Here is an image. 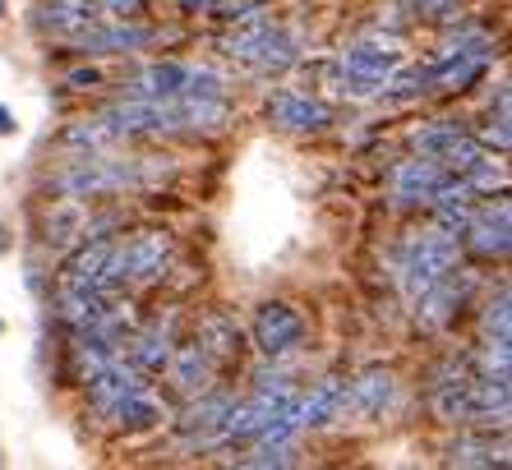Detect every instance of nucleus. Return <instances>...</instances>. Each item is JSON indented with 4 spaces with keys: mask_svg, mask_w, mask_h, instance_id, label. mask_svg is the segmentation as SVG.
<instances>
[{
    "mask_svg": "<svg viewBox=\"0 0 512 470\" xmlns=\"http://www.w3.org/2000/svg\"><path fill=\"white\" fill-rule=\"evenodd\" d=\"M93 24H102V0H42L37 5V28L56 37H79Z\"/></svg>",
    "mask_w": 512,
    "mask_h": 470,
    "instance_id": "nucleus-10",
    "label": "nucleus"
},
{
    "mask_svg": "<svg viewBox=\"0 0 512 470\" xmlns=\"http://www.w3.org/2000/svg\"><path fill=\"white\" fill-rule=\"evenodd\" d=\"M111 249H116V240H107V235H93V240H88V245L79 249L70 263H65V282H70V286H93V291L107 295Z\"/></svg>",
    "mask_w": 512,
    "mask_h": 470,
    "instance_id": "nucleus-18",
    "label": "nucleus"
},
{
    "mask_svg": "<svg viewBox=\"0 0 512 470\" xmlns=\"http://www.w3.org/2000/svg\"><path fill=\"white\" fill-rule=\"evenodd\" d=\"M453 466H508V447L494 438H462L453 447Z\"/></svg>",
    "mask_w": 512,
    "mask_h": 470,
    "instance_id": "nucleus-28",
    "label": "nucleus"
},
{
    "mask_svg": "<svg viewBox=\"0 0 512 470\" xmlns=\"http://www.w3.org/2000/svg\"><path fill=\"white\" fill-rule=\"evenodd\" d=\"M342 406H346V378L342 374H328L319 388H314L310 397L296 406V420H300V429H314V424L337 420V415H342Z\"/></svg>",
    "mask_w": 512,
    "mask_h": 470,
    "instance_id": "nucleus-20",
    "label": "nucleus"
},
{
    "mask_svg": "<svg viewBox=\"0 0 512 470\" xmlns=\"http://www.w3.org/2000/svg\"><path fill=\"white\" fill-rule=\"evenodd\" d=\"M102 5H107L111 14H134L143 5V0H102Z\"/></svg>",
    "mask_w": 512,
    "mask_h": 470,
    "instance_id": "nucleus-35",
    "label": "nucleus"
},
{
    "mask_svg": "<svg viewBox=\"0 0 512 470\" xmlns=\"http://www.w3.org/2000/svg\"><path fill=\"white\" fill-rule=\"evenodd\" d=\"M0 328H5V323H0Z\"/></svg>",
    "mask_w": 512,
    "mask_h": 470,
    "instance_id": "nucleus-40",
    "label": "nucleus"
},
{
    "mask_svg": "<svg viewBox=\"0 0 512 470\" xmlns=\"http://www.w3.org/2000/svg\"><path fill=\"white\" fill-rule=\"evenodd\" d=\"M171 351H176L171 323H153L148 332H139V337L130 341V365L139 369V374H162L167 360H171Z\"/></svg>",
    "mask_w": 512,
    "mask_h": 470,
    "instance_id": "nucleus-23",
    "label": "nucleus"
},
{
    "mask_svg": "<svg viewBox=\"0 0 512 470\" xmlns=\"http://www.w3.org/2000/svg\"><path fill=\"white\" fill-rule=\"evenodd\" d=\"M268 33H273V19H263V14L254 10V14H245V19H236V28L222 37V51H227L231 60H245Z\"/></svg>",
    "mask_w": 512,
    "mask_h": 470,
    "instance_id": "nucleus-26",
    "label": "nucleus"
},
{
    "mask_svg": "<svg viewBox=\"0 0 512 470\" xmlns=\"http://www.w3.org/2000/svg\"><path fill=\"white\" fill-rule=\"evenodd\" d=\"M273 125H282V130H291V134H314V130H328V125H333V111L323 102H314V97L286 88V93L273 97Z\"/></svg>",
    "mask_w": 512,
    "mask_h": 470,
    "instance_id": "nucleus-14",
    "label": "nucleus"
},
{
    "mask_svg": "<svg viewBox=\"0 0 512 470\" xmlns=\"http://www.w3.org/2000/svg\"><path fill=\"white\" fill-rule=\"evenodd\" d=\"M300 341H305V318L291 305L273 300V305H263L254 314V346L263 355H286V351H296Z\"/></svg>",
    "mask_w": 512,
    "mask_h": 470,
    "instance_id": "nucleus-8",
    "label": "nucleus"
},
{
    "mask_svg": "<svg viewBox=\"0 0 512 470\" xmlns=\"http://www.w3.org/2000/svg\"><path fill=\"white\" fill-rule=\"evenodd\" d=\"M65 83H70V88H93V83H102V74L97 70H74Z\"/></svg>",
    "mask_w": 512,
    "mask_h": 470,
    "instance_id": "nucleus-34",
    "label": "nucleus"
},
{
    "mask_svg": "<svg viewBox=\"0 0 512 470\" xmlns=\"http://www.w3.org/2000/svg\"><path fill=\"white\" fill-rule=\"evenodd\" d=\"M416 10L425 14V19H453L457 0H416Z\"/></svg>",
    "mask_w": 512,
    "mask_h": 470,
    "instance_id": "nucleus-32",
    "label": "nucleus"
},
{
    "mask_svg": "<svg viewBox=\"0 0 512 470\" xmlns=\"http://www.w3.org/2000/svg\"><path fill=\"white\" fill-rule=\"evenodd\" d=\"M190 5H194V0H185V10H190ZM199 5H203V0H199Z\"/></svg>",
    "mask_w": 512,
    "mask_h": 470,
    "instance_id": "nucleus-38",
    "label": "nucleus"
},
{
    "mask_svg": "<svg viewBox=\"0 0 512 470\" xmlns=\"http://www.w3.org/2000/svg\"><path fill=\"white\" fill-rule=\"evenodd\" d=\"M143 180H148L143 157L116 162V157L88 153L51 176V194H60L65 203H79V199H97V194H116V189H134V185H143Z\"/></svg>",
    "mask_w": 512,
    "mask_h": 470,
    "instance_id": "nucleus-2",
    "label": "nucleus"
},
{
    "mask_svg": "<svg viewBox=\"0 0 512 470\" xmlns=\"http://www.w3.org/2000/svg\"><path fill=\"white\" fill-rule=\"evenodd\" d=\"M402 70V51L397 42H379V37H360L342 51V88L351 97H379L388 74Z\"/></svg>",
    "mask_w": 512,
    "mask_h": 470,
    "instance_id": "nucleus-4",
    "label": "nucleus"
},
{
    "mask_svg": "<svg viewBox=\"0 0 512 470\" xmlns=\"http://www.w3.org/2000/svg\"><path fill=\"white\" fill-rule=\"evenodd\" d=\"M102 125H107L111 134H167V130H180V111H176V97H171V102L125 97V102L107 106Z\"/></svg>",
    "mask_w": 512,
    "mask_h": 470,
    "instance_id": "nucleus-6",
    "label": "nucleus"
},
{
    "mask_svg": "<svg viewBox=\"0 0 512 470\" xmlns=\"http://www.w3.org/2000/svg\"><path fill=\"white\" fill-rule=\"evenodd\" d=\"M111 424H116V429H153V424H162V401L148 388L130 392V397L111 411Z\"/></svg>",
    "mask_w": 512,
    "mask_h": 470,
    "instance_id": "nucleus-25",
    "label": "nucleus"
},
{
    "mask_svg": "<svg viewBox=\"0 0 512 470\" xmlns=\"http://www.w3.org/2000/svg\"><path fill=\"white\" fill-rule=\"evenodd\" d=\"M153 42V33L139 24H93L88 33L74 37V47L84 56H130V51H143Z\"/></svg>",
    "mask_w": 512,
    "mask_h": 470,
    "instance_id": "nucleus-12",
    "label": "nucleus"
},
{
    "mask_svg": "<svg viewBox=\"0 0 512 470\" xmlns=\"http://www.w3.org/2000/svg\"><path fill=\"white\" fill-rule=\"evenodd\" d=\"M185 74H190V65H180V60L148 65V70H139L130 79V97H157V102H171V97H180V88H185Z\"/></svg>",
    "mask_w": 512,
    "mask_h": 470,
    "instance_id": "nucleus-22",
    "label": "nucleus"
},
{
    "mask_svg": "<svg viewBox=\"0 0 512 470\" xmlns=\"http://www.w3.org/2000/svg\"><path fill=\"white\" fill-rule=\"evenodd\" d=\"M457 134H466L462 125H453V120H439V125H429V130L416 134V148H420L425 157H443L448 148H453Z\"/></svg>",
    "mask_w": 512,
    "mask_h": 470,
    "instance_id": "nucleus-29",
    "label": "nucleus"
},
{
    "mask_svg": "<svg viewBox=\"0 0 512 470\" xmlns=\"http://www.w3.org/2000/svg\"><path fill=\"white\" fill-rule=\"evenodd\" d=\"M443 180H448V166H443L439 157L420 153L393 171V199L402 203V208H420V203L429 208V199H434V189H439Z\"/></svg>",
    "mask_w": 512,
    "mask_h": 470,
    "instance_id": "nucleus-9",
    "label": "nucleus"
},
{
    "mask_svg": "<svg viewBox=\"0 0 512 470\" xmlns=\"http://www.w3.org/2000/svg\"><path fill=\"white\" fill-rule=\"evenodd\" d=\"M471 235V249H476L480 259H503L512 249V212L508 203H489V208L471 212V222H466V231Z\"/></svg>",
    "mask_w": 512,
    "mask_h": 470,
    "instance_id": "nucleus-11",
    "label": "nucleus"
},
{
    "mask_svg": "<svg viewBox=\"0 0 512 470\" xmlns=\"http://www.w3.org/2000/svg\"><path fill=\"white\" fill-rule=\"evenodd\" d=\"M254 10H263V0H222V19H245Z\"/></svg>",
    "mask_w": 512,
    "mask_h": 470,
    "instance_id": "nucleus-33",
    "label": "nucleus"
},
{
    "mask_svg": "<svg viewBox=\"0 0 512 470\" xmlns=\"http://www.w3.org/2000/svg\"><path fill=\"white\" fill-rule=\"evenodd\" d=\"M56 309H60V318H65V323L79 332V328H93V323H102V314L111 309V295L93 291V286H70V282H65Z\"/></svg>",
    "mask_w": 512,
    "mask_h": 470,
    "instance_id": "nucleus-21",
    "label": "nucleus"
},
{
    "mask_svg": "<svg viewBox=\"0 0 512 470\" xmlns=\"http://www.w3.org/2000/svg\"><path fill=\"white\" fill-rule=\"evenodd\" d=\"M466 420L480 424H508V378H471V392H466Z\"/></svg>",
    "mask_w": 512,
    "mask_h": 470,
    "instance_id": "nucleus-19",
    "label": "nucleus"
},
{
    "mask_svg": "<svg viewBox=\"0 0 512 470\" xmlns=\"http://www.w3.org/2000/svg\"><path fill=\"white\" fill-rule=\"evenodd\" d=\"M171 259H176V240L167 231H139L125 245L111 249L107 263V295L116 291H143L167 277Z\"/></svg>",
    "mask_w": 512,
    "mask_h": 470,
    "instance_id": "nucleus-1",
    "label": "nucleus"
},
{
    "mask_svg": "<svg viewBox=\"0 0 512 470\" xmlns=\"http://www.w3.org/2000/svg\"><path fill=\"white\" fill-rule=\"evenodd\" d=\"M84 388H88V401H93V411L102 415V420H111V411H116L120 401L130 397V392H139V388H148L143 383V374L134 365H125V360H107L102 369H93V374L84 378Z\"/></svg>",
    "mask_w": 512,
    "mask_h": 470,
    "instance_id": "nucleus-7",
    "label": "nucleus"
},
{
    "mask_svg": "<svg viewBox=\"0 0 512 470\" xmlns=\"http://www.w3.org/2000/svg\"><path fill=\"white\" fill-rule=\"evenodd\" d=\"M466 392H471V369L466 360H448V365L434 374V415L448 424H462L466 420Z\"/></svg>",
    "mask_w": 512,
    "mask_h": 470,
    "instance_id": "nucleus-15",
    "label": "nucleus"
},
{
    "mask_svg": "<svg viewBox=\"0 0 512 470\" xmlns=\"http://www.w3.org/2000/svg\"><path fill=\"white\" fill-rule=\"evenodd\" d=\"M0 134H14V111H5V106H0Z\"/></svg>",
    "mask_w": 512,
    "mask_h": 470,
    "instance_id": "nucleus-36",
    "label": "nucleus"
},
{
    "mask_svg": "<svg viewBox=\"0 0 512 470\" xmlns=\"http://www.w3.org/2000/svg\"><path fill=\"white\" fill-rule=\"evenodd\" d=\"M245 65L259 74H277V70H286V65H296V42H291V33H282V28L273 24V33L245 56Z\"/></svg>",
    "mask_w": 512,
    "mask_h": 470,
    "instance_id": "nucleus-24",
    "label": "nucleus"
},
{
    "mask_svg": "<svg viewBox=\"0 0 512 470\" xmlns=\"http://www.w3.org/2000/svg\"><path fill=\"white\" fill-rule=\"evenodd\" d=\"M199 341H203V351L213 355V360H231V355H240V328L231 323V318H222V314L203 318Z\"/></svg>",
    "mask_w": 512,
    "mask_h": 470,
    "instance_id": "nucleus-27",
    "label": "nucleus"
},
{
    "mask_svg": "<svg viewBox=\"0 0 512 470\" xmlns=\"http://www.w3.org/2000/svg\"><path fill=\"white\" fill-rule=\"evenodd\" d=\"M231 411V397L227 392H213V397L194 401L190 411L180 415V438L190 443H222V420Z\"/></svg>",
    "mask_w": 512,
    "mask_h": 470,
    "instance_id": "nucleus-17",
    "label": "nucleus"
},
{
    "mask_svg": "<svg viewBox=\"0 0 512 470\" xmlns=\"http://www.w3.org/2000/svg\"><path fill=\"white\" fill-rule=\"evenodd\" d=\"M453 268H457V235H448V231H439V226H434V231L416 235V240L402 249L397 282H402L406 300L416 305L420 295H425L429 286H439Z\"/></svg>",
    "mask_w": 512,
    "mask_h": 470,
    "instance_id": "nucleus-3",
    "label": "nucleus"
},
{
    "mask_svg": "<svg viewBox=\"0 0 512 470\" xmlns=\"http://www.w3.org/2000/svg\"><path fill=\"white\" fill-rule=\"evenodd\" d=\"M213 365H217V360L203 351V341L194 337V341H185V346H176V351H171L167 374H171V383H176L185 397H194V392L208 388V378H213Z\"/></svg>",
    "mask_w": 512,
    "mask_h": 470,
    "instance_id": "nucleus-16",
    "label": "nucleus"
},
{
    "mask_svg": "<svg viewBox=\"0 0 512 470\" xmlns=\"http://www.w3.org/2000/svg\"><path fill=\"white\" fill-rule=\"evenodd\" d=\"M111 139H116V134H111L102 120H88V125H74V130L65 134V148H88V153H97V148H107Z\"/></svg>",
    "mask_w": 512,
    "mask_h": 470,
    "instance_id": "nucleus-31",
    "label": "nucleus"
},
{
    "mask_svg": "<svg viewBox=\"0 0 512 470\" xmlns=\"http://www.w3.org/2000/svg\"><path fill=\"white\" fill-rule=\"evenodd\" d=\"M0 254H5V226H0Z\"/></svg>",
    "mask_w": 512,
    "mask_h": 470,
    "instance_id": "nucleus-37",
    "label": "nucleus"
},
{
    "mask_svg": "<svg viewBox=\"0 0 512 470\" xmlns=\"http://www.w3.org/2000/svg\"><path fill=\"white\" fill-rule=\"evenodd\" d=\"M286 401H291V378L263 374L250 401H231L227 420H222V438H263V429L282 415Z\"/></svg>",
    "mask_w": 512,
    "mask_h": 470,
    "instance_id": "nucleus-5",
    "label": "nucleus"
},
{
    "mask_svg": "<svg viewBox=\"0 0 512 470\" xmlns=\"http://www.w3.org/2000/svg\"><path fill=\"white\" fill-rule=\"evenodd\" d=\"M393 397H397L393 374H388V369H365L360 378H346V406L342 411L374 420V415H383L388 406H393Z\"/></svg>",
    "mask_w": 512,
    "mask_h": 470,
    "instance_id": "nucleus-13",
    "label": "nucleus"
},
{
    "mask_svg": "<svg viewBox=\"0 0 512 470\" xmlns=\"http://www.w3.org/2000/svg\"><path fill=\"white\" fill-rule=\"evenodd\" d=\"M0 14H5V0H0Z\"/></svg>",
    "mask_w": 512,
    "mask_h": 470,
    "instance_id": "nucleus-39",
    "label": "nucleus"
},
{
    "mask_svg": "<svg viewBox=\"0 0 512 470\" xmlns=\"http://www.w3.org/2000/svg\"><path fill=\"white\" fill-rule=\"evenodd\" d=\"M485 341L489 346H508L512 332H508V291H499L494 300H489L485 309Z\"/></svg>",
    "mask_w": 512,
    "mask_h": 470,
    "instance_id": "nucleus-30",
    "label": "nucleus"
}]
</instances>
